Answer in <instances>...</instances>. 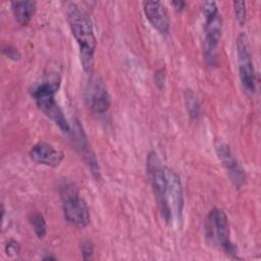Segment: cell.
Listing matches in <instances>:
<instances>
[{
	"label": "cell",
	"mask_w": 261,
	"mask_h": 261,
	"mask_svg": "<svg viewBox=\"0 0 261 261\" xmlns=\"http://www.w3.org/2000/svg\"><path fill=\"white\" fill-rule=\"evenodd\" d=\"M66 18L70 31L80 48V59L86 72H90L94 62L97 40L89 15L75 3L66 7Z\"/></svg>",
	"instance_id": "1"
},
{
	"label": "cell",
	"mask_w": 261,
	"mask_h": 261,
	"mask_svg": "<svg viewBox=\"0 0 261 261\" xmlns=\"http://www.w3.org/2000/svg\"><path fill=\"white\" fill-rule=\"evenodd\" d=\"M60 76L58 73H49L44 80L37 85L32 91V97L35 100L38 108L49 117L59 128L69 134L71 132L70 125L55 100V95L60 87Z\"/></svg>",
	"instance_id": "2"
},
{
	"label": "cell",
	"mask_w": 261,
	"mask_h": 261,
	"mask_svg": "<svg viewBox=\"0 0 261 261\" xmlns=\"http://www.w3.org/2000/svg\"><path fill=\"white\" fill-rule=\"evenodd\" d=\"M205 238L209 245L222 250L226 255L234 257L237 250L230 239L229 224L226 214L219 208H213L205 222Z\"/></svg>",
	"instance_id": "3"
},
{
	"label": "cell",
	"mask_w": 261,
	"mask_h": 261,
	"mask_svg": "<svg viewBox=\"0 0 261 261\" xmlns=\"http://www.w3.org/2000/svg\"><path fill=\"white\" fill-rule=\"evenodd\" d=\"M202 13L205 17L203 51L209 64H216L217 48L222 34V19L215 2L207 1L202 4Z\"/></svg>",
	"instance_id": "4"
},
{
	"label": "cell",
	"mask_w": 261,
	"mask_h": 261,
	"mask_svg": "<svg viewBox=\"0 0 261 261\" xmlns=\"http://www.w3.org/2000/svg\"><path fill=\"white\" fill-rule=\"evenodd\" d=\"M147 173L149 176V180L151 182V187L153 189V193L157 202L158 209L162 218L169 222L171 221L170 211L167 205L166 200V188H167V180L165 174V165L161 162L160 158L155 152H150L147 160Z\"/></svg>",
	"instance_id": "5"
},
{
	"label": "cell",
	"mask_w": 261,
	"mask_h": 261,
	"mask_svg": "<svg viewBox=\"0 0 261 261\" xmlns=\"http://www.w3.org/2000/svg\"><path fill=\"white\" fill-rule=\"evenodd\" d=\"M61 199L63 215L67 222L79 228L86 227L90 223V211L76 189L72 185H65L61 188Z\"/></svg>",
	"instance_id": "6"
},
{
	"label": "cell",
	"mask_w": 261,
	"mask_h": 261,
	"mask_svg": "<svg viewBox=\"0 0 261 261\" xmlns=\"http://www.w3.org/2000/svg\"><path fill=\"white\" fill-rule=\"evenodd\" d=\"M237 56L239 75L242 87L246 93L252 95L255 92L256 79L250 45L245 34H240L237 38Z\"/></svg>",
	"instance_id": "7"
},
{
	"label": "cell",
	"mask_w": 261,
	"mask_h": 261,
	"mask_svg": "<svg viewBox=\"0 0 261 261\" xmlns=\"http://www.w3.org/2000/svg\"><path fill=\"white\" fill-rule=\"evenodd\" d=\"M85 101L89 109L94 113H105L111 104V98L107 88L99 75H92L86 86Z\"/></svg>",
	"instance_id": "8"
},
{
	"label": "cell",
	"mask_w": 261,
	"mask_h": 261,
	"mask_svg": "<svg viewBox=\"0 0 261 261\" xmlns=\"http://www.w3.org/2000/svg\"><path fill=\"white\" fill-rule=\"evenodd\" d=\"M165 174L167 180L166 200L170 211L171 220L180 221L184 210V192L178 175L169 167H165Z\"/></svg>",
	"instance_id": "9"
},
{
	"label": "cell",
	"mask_w": 261,
	"mask_h": 261,
	"mask_svg": "<svg viewBox=\"0 0 261 261\" xmlns=\"http://www.w3.org/2000/svg\"><path fill=\"white\" fill-rule=\"evenodd\" d=\"M216 155L236 188L240 189L246 181V174L233 156L228 145L219 142L215 145Z\"/></svg>",
	"instance_id": "10"
},
{
	"label": "cell",
	"mask_w": 261,
	"mask_h": 261,
	"mask_svg": "<svg viewBox=\"0 0 261 261\" xmlns=\"http://www.w3.org/2000/svg\"><path fill=\"white\" fill-rule=\"evenodd\" d=\"M29 156L35 163L50 167H57L64 158L61 150L45 142L34 145L29 152Z\"/></svg>",
	"instance_id": "11"
},
{
	"label": "cell",
	"mask_w": 261,
	"mask_h": 261,
	"mask_svg": "<svg viewBox=\"0 0 261 261\" xmlns=\"http://www.w3.org/2000/svg\"><path fill=\"white\" fill-rule=\"evenodd\" d=\"M143 10L146 18L160 34L167 35L170 29V21L165 6L160 1H144Z\"/></svg>",
	"instance_id": "12"
},
{
	"label": "cell",
	"mask_w": 261,
	"mask_h": 261,
	"mask_svg": "<svg viewBox=\"0 0 261 261\" xmlns=\"http://www.w3.org/2000/svg\"><path fill=\"white\" fill-rule=\"evenodd\" d=\"M35 1H14L11 2V10L16 21L21 25H27L36 12Z\"/></svg>",
	"instance_id": "13"
},
{
	"label": "cell",
	"mask_w": 261,
	"mask_h": 261,
	"mask_svg": "<svg viewBox=\"0 0 261 261\" xmlns=\"http://www.w3.org/2000/svg\"><path fill=\"white\" fill-rule=\"evenodd\" d=\"M185 103L189 115L193 118H197L200 115L201 107L196 94L191 89L185 92Z\"/></svg>",
	"instance_id": "14"
},
{
	"label": "cell",
	"mask_w": 261,
	"mask_h": 261,
	"mask_svg": "<svg viewBox=\"0 0 261 261\" xmlns=\"http://www.w3.org/2000/svg\"><path fill=\"white\" fill-rule=\"evenodd\" d=\"M29 220L35 230V233L39 239H43L47 233V224L40 213H32L29 217Z\"/></svg>",
	"instance_id": "15"
},
{
	"label": "cell",
	"mask_w": 261,
	"mask_h": 261,
	"mask_svg": "<svg viewBox=\"0 0 261 261\" xmlns=\"http://www.w3.org/2000/svg\"><path fill=\"white\" fill-rule=\"evenodd\" d=\"M232 5H233V11H234L237 21L241 25H244V23L246 22V17H247L246 2H244V1H234V2H232Z\"/></svg>",
	"instance_id": "16"
},
{
	"label": "cell",
	"mask_w": 261,
	"mask_h": 261,
	"mask_svg": "<svg viewBox=\"0 0 261 261\" xmlns=\"http://www.w3.org/2000/svg\"><path fill=\"white\" fill-rule=\"evenodd\" d=\"M81 252L85 260H91L94 257V247L89 241H84L81 244Z\"/></svg>",
	"instance_id": "17"
},
{
	"label": "cell",
	"mask_w": 261,
	"mask_h": 261,
	"mask_svg": "<svg viewBox=\"0 0 261 261\" xmlns=\"http://www.w3.org/2000/svg\"><path fill=\"white\" fill-rule=\"evenodd\" d=\"M2 52H3V54H4L7 58H9V59H11V60H14V61L19 60V59H20V56H21L20 53H19V51H18L16 48L12 47V46H6V47H4L3 50H2Z\"/></svg>",
	"instance_id": "18"
},
{
	"label": "cell",
	"mask_w": 261,
	"mask_h": 261,
	"mask_svg": "<svg viewBox=\"0 0 261 261\" xmlns=\"http://www.w3.org/2000/svg\"><path fill=\"white\" fill-rule=\"evenodd\" d=\"M5 252L10 257L18 254V252H19V245H18V243L16 241L10 240L6 244V246H5Z\"/></svg>",
	"instance_id": "19"
},
{
	"label": "cell",
	"mask_w": 261,
	"mask_h": 261,
	"mask_svg": "<svg viewBox=\"0 0 261 261\" xmlns=\"http://www.w3.org/2000/svg\"><path fill=\"white\" fill-rule=\"evenodd\" d=\"M172 5L174 6V8H175L176 10L181 11V10L186 7L187 3H186L185 1H173V2H172Z\"/></svg>",
	"instance_id": "20"
},
{
	"label": "cell",
	"mask_w": 261,
	"mask_h": 261,
	"mask_svg": "<svg viewBox=\"0 0 261 261\" xmlns=\"http://www.w3.org/2000/svg\"><path fill=\"white\" fill-rule=\"evenodd\" d=\"M43 259H44V260H55L56 257H54V256H46V257H44Z\"/></svg>",
	"instance_id": "21"
}]
</instances>
